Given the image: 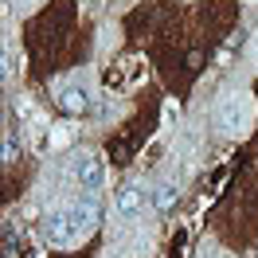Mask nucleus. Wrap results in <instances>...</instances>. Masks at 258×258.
Instances as JSON below:
<instances>
[{
    "label": "nucleus",
    "instance_id": "1",
    "mask_svg": "<svg viewBox=\"0 0 258 258\" xmlns=\"http://www.w3.org/2000/svg\"><path fill=\"white\" fill-rule=\"evenodd\" d=\"M75 180H79L82 192H102V184H106V164L98 153L90 149H82L79 157H75Z\"/></svg>",
    "mask_w": 258,
    "mask_h": 258
},
{
    "label": "nucleus",
    "instance_id": "2",
    "mask_svg": "<svg viewBox=\"0 0 258 258\" xmlns=\"http://www.w3.org/2000/svg\"><path fill=\"white\" fill-rule=\"evenodd\" d=\"M43 235H47V242H55V246H67V242L79 239V227H75L71 208L67 211H51L47 219H43Z\"/></svg>",
    "mask_w": 258,
    "mask_h": 258
},
{
    "label": "nucleus",
    "instance_id": "3",
    "mask_svg": "<svg viewBox=\"0 0 258 258\" xmlns=\"http://www.w3.org/2000/svg\"><path fill=\"white\" fill-rule=\"evenodd\" d=\"M71 215H75V227H79V235H86V231H94L98 219H102V196L98 192H82V200L71 208Z\"/></svg>",
    "mask_w": 258,
    "mask_h": 258
},
{
    "label": "nucleus",
    "instance_id": "4",
    "mask_svg": "<svg viewBox=\"0 0 258 258\" xmlns=\"http://www.w3.org/2000/svg\"><path fill=\"white\" fill-rule=\"evenodd\" d=\"M141 204H145V192H141L137 180H125V184L117 188V196H113V211H117L121 219H133V215L141 211Z\"/></svg>",
    "mask_w": 258,
    "mask_h": 258
},
{
    "label": "nucleus",
    "instance_id": "5",
    "mask_svg": "<svg viewBox=\"0 0 258 258\" xmlns=\"http://www.w3.org/2000/svg\"><path fill=\"white\" fill-rule=\"evenodd\" d=\"M242 121H246V102H242V94H227L223 102H219V129H223V133H239Z\"/></svg>",
    "mask_w": 258,
    "mask_h": 258
},
{
    "label": "nucleus",
    "instance_id": "6",
    "mask_svg": "<svg viewBox=\"0 0 258 258\" xmlns=\"http://www.w3.org/2000/svg\"><path fill=\"white\" fill-rule=\"evenodd\" d=\"M59 110L63 113H90V94L82 86H63L59 90Z\"/></svg>",
    "mask_w": 258,
    "mask_h": 258
},
{
    "label": "nucleus",
    "instance_id": "7",
    "mask_svg": "<svg viewBox=\"0 0 258 258\" xmlns=\"http://www.w3.org/2000/svg\"><path fill=\"white\" fill-rule=\"evenodd\" d=\"M176 200H180V184L176 180H164L161 188H157V196H153V208L161 211V215H168V211L176 208Z\"/></svg>",
    "mask_w": 258,
    "mask_h": 258
},
{
    "label": "nucleus",
    "instance_id": "8",
    "mask_svg": "<svg viewBox=\"0 0 258 258\" xmlns=\"http://www.w3.org/2000/svg\"><path fill=\"white\" fill-rule=\"evenodd\" d=\"M16 153H20V141H16V133L8 129V137H4V161L12 164V161H16Z\"/></svg>",
    "mask_w": 258,
    "mask_h": 258
}]
</instances>
